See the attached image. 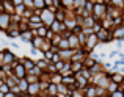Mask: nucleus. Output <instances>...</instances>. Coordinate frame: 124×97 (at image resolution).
<instances>
[{
    "label": "nucleus",
    "mask_w": 124,
    "mask_h": 97,
    "mask_svg": "<svg viewBox=\"0 0 124 97\" xmlns=\"http://www.w3.org/2000/svg\"><path fill=\"white\" fill-rule=\"evenodd\" d=\"M61 5H63V8H74V2L76 0H61Z\"/></svg>",
    "instance_id": "obj_9"
},
{
    "label": "nucleus",
    "mask_w": 124,
    "mask_h": 97,
    "mask_svg": "<svg viewBox=\"0 0 124 97\" xmlns=\"http://www.w3.org/2000/svg\"><path fill=\"white\" fill-rule=\"evenodd\" d=\"M28 89H30V94H38V92H39V83L36 82L35 85L31 83V85L28 86Z\"/></svg>",
    "instance_id": "obj_8"
},
{
    "label": "nucleus",
    "mask_w": 124,
    "mask_h": 97,
    "mask_svg": "<svg viewBox=\"0 0 124 97\" xmlns=\"http://www.w3.org/2000/svg\"><path fill=\"white\" fill-rule=\"evenodd\" d=\"M97 46H99V39H97V35L96 33H91L86 36V42H85V46L82 50L85 52V53L90 55L91 52L94 50V48H97Z\"/></svg>",
    "instance_id": "obj_1"
},
{
    "label": "nucleus",
    "mask_w": 124,
    "mask_h": 97,
    "mask_svg": "<svg viewBox=\"0 0 124 97\" xmlns=\"http://www.w3.org/2000/svg\"><path fill=\"white\" fill-rule=\"evenodd\" d=\"M112 38L113 39H123L124 41V24H121V25H115V27L112 28Z\"/></svg>",
    "instance_id": "obj_3"
},
{
    "label": "nucleus",
    "mask_w": 124,
    "mask_h": 97,
    "mask_svg": "<svg viewBox=\"0 0 124 97\" xmlns=\"http://www.w3.org/2000/svg\"><path fill=\"white\" fill-rule=\"evenodd\" d=\"M123 24H124V16H123Z\"/></svg>",
    "instance_id": "obj_14"
},
{
    "label": "nucleus",
    "mask_w": 124,
    "mask_h": 97,
    "mask_svg": "<svg viewBox=\"0 0 124 97\" xmlns=\"http://www.w3.org/2000/svg\"><path fill=\"white\" fill-rule=\"evenodd\" d=\"M68 41H69V47L72 48V50H79V48H82L77 33H69V35H68Z\"/></svg>",
    "instance_id": "obj_4"
},
{
    "label": "nucleus",
    "mask_w": 124,
    "mask_h": 97,
    "mask_svg": "<svg viewBox=\"0 0 124 97\" xmlns=\"http://www.w3.org/2000/svg\"><path fill=\"white\" fill-rule=\"evenodd\" d=\"M41 22L44 25H47V27H50L52 24H54L57 19H55V13L52 11V9H49V8H44L42 9V13H41Z\"/></svg>",
    "instance_id": "obj_2"
},
{
    "label": "nucleus",
    "mask_w": 124,
    "mask_h": 97,
    "mask_svg": "<svg viewBox=\"0 0 124 97\" xmlns=\"http://www.w3.org/2000/svg\"><path fill=\"white\" fill-rule=\"evenodd\" d=\"M66 48H71L69 47V41H68V38H61L60 44H58V50H66Z\"/></svg>",
    "instance_id": "obj_5"
},
{
    "label": "nucleus",
    "mask_w": 124,
    "mask_h": 97,
    "mask_svg": "<svg viewBox=\"0 0 124 97\" xmlns=\"http://www.w3.org/2000/svg\"><path fill=\"white\" fill-rule=\"evenodd\" d=\"M24 64H25V69H30V70L35 67V63L31 60H24Z\"/></svg>",
    "instance_id": "obj_12"
},
{
    "label": "nucleus",
    "mask_w": 124,
    "mask_h": 97,
    "mask_svg": "<svg viewBox=\"0 0 124 97\" xmlns=\"http://www.w3.org/2000/svg\"><path fill=\"white\" fill-rule=\"evenodd\" d=\"M108 5H110V6H115V8L123 9V6H124V0H108Z\"/></svg>",
    "instance_id": "obj_7"
},
{
    "label": "nucleus",
    "mask_w": 124,
    "mask_h": 97,
    "mask_svg": "<svg viewBox=\"0 0 124 97\" xmlns=\"http://www.w3.org/2000/svg\"><path fill=\"white\" fill-rule=\"evenodd\" d=\"M119 89V85L118 83H115V82H110V85L107 86V94H113L115 91H118Z\"/></svg>",
    "instance_id": "obj_6"
},
{
    "label": "nucleus",
    "mask_w": 124,
    "mask_h": 97,
    "mask_svg": "<svg viewBox=\"0 0 124 97\" xmlns=\"http://www.w3.org/2000/svg\"><path fill=\"white\" fill-rule=\"evenodd\" d=\"M33 6H36V8H42V9H44L46 2H44V0H33Z\"/></svg>",
    "instance_id": "obj_11"
},
{
    "label": "nucleus",
    "mask_w": 124,
    "mask_h": 97,
    "mask_svg": "<svg viewBox=\"0 0 124 97\" xmlns=\"http://www.w3.org/2000/svg\"><path fill=\"white\" fill-rule=\"evenodd\" d=\"M119 52H121V50H118V48H115V50H112V52H110L108 55H107V58H108V60H115V58L118 56V53H119Z\"/></svg>",
    "instance_id": "obj_10"
},
{
    "label": "nucleus",
    "mask_w": 124,
    "mask_h": 97,
    "mask_svg": "<svg viewBox=\"0 0 124 97\" xmlns=\"http://www.w3.org/2000/svg\"><path fill=\"white\" fill-rule=\"evenodd\" d=\"M123 16H124V6H123Z\"/></svg>",
    "instance_id": "obj_13"
}]
</instances>
